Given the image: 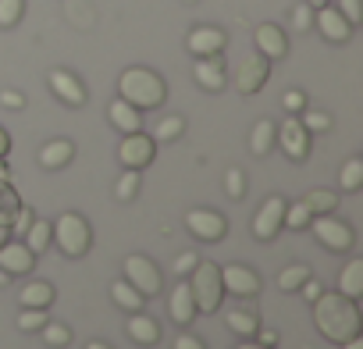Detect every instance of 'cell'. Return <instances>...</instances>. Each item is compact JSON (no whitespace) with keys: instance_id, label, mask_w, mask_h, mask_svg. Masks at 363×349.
Segmentation results:
<instances>
[{"instance_id":"6da1fadb","label":"cell","mask_w":363,"mask_h":349,"mask_svg":"<svg viewBox=\"0 0 363 349\" xmlns=\"http://www.w3.org/2000/svg\"><path fill=\"white\" fill-rule=\"evenodd\" d=\"M313 324L335 345H342L345 338H352V335L363 331V317H359L356 299H349L342 292H320L313 299Z\"/></svg>"},{"instance_id":"7a4b0ae2","label":"cell","mask_w":363,"mask_h":349,"mask_svg":"<svg viewBox=\"0 0 363 349\" xmlns=\"http://www.w3.org/2000/svg\"><path fill=\"white\" fill-rule=\"evenodd\" d=\"M118 96L128 100L135 111H153L167 100V82L153 72V68H125L121 79H118Z\"/></svg>"},{"instance_id":"3957f363","label":"cell","mask_w":363,"mask_h":349,"mask_svg":"<svg viewBox=\"0 0 363 349\" xmlns=\"http://www.w3.org/2000/svg\"><path fill=\"white\" fill-rule=\"evenodd\" d=\"M50 239L57 243V250H61L65 257H86L89 246H93V228H89V221H86L82 214L65 211V214L54 221Z\"/></svg>"},{"instance_id":"277c9868","label":"cell","mask_w":363,"mask_h":349,"mask_svg":"<svg viewBox=\"0 0 363 349\" xmlns=\"http://www.w3.org/2000/svg\"><path fill=\"white\" fill-rule=\"evenodd\" d=\"M186 278H193L189 289H193V299H196V310H200V314H214V310H221L225 285H221V267H218V264H211V260H196V267H193Z\"/></svg>"},{"instance_id":"5b68a950","label":"cell","mask_w":363,"mask_h":349,"mask_svg":"<svg viewBox=\"0 0 363 349\" xmlns=\"http://www.w3.org/2000/svg\"><path fill=\"white\" fill-rule=\"evenodd\" d=\"M310 232H313V239H317L328 253H349L352 243H356L352 228H349L345 221H338L335 214H313V218H310Z\"/></svg>"},{"instance_id":"8992f818","label":"cell","mask_w":363,"mask_h":349,"mask_svg":"<svg viewBox=\"0 0 363 349\" xmlns=\"http://www.w3.org/2000/svg\"><path fill=\"white\" fill-rule=\"evenodd\" d=\"M125 282H128L143 299H150V296H157V292L164 289V278H160L157 264H153L150 257H139V253L125 257Z\"/></svg>"},{"instance_id":"52a82bcc","label":"cell","mask_w":363,"mask_h":349,"mask_svg":"<svg viewBox=\"0 0 363 349\" xmlns=\"http://www.w3.org/2000/svg\"><path fill=\"white\" fill-rule=\"evenodd\" d=\"M153 157H157V139L146 135L143 128H139V132H128V135L121 139V146H118V160H121L125 167H132V171L150 167Z\"/></svg>"},{"instance_id":"ba28073f","label":"cell","mask_w":363,"mask_h":349,"mask_svg":"<svg viewBox=\"0 0 363 349\" xmlns=\"http://www.w3.org/2000/svg\"><path fill=\"white\" fill-rule=\"evenodd\" d=\"M267 79H271V61H267L264 54H250V57H242L239 68H235V89H239L242 96L260 93V89L267 86Z\"/></svg>"},{"instance_id":"9c48e42d","label":"cell","mask_w":363,"mask_h":349,"mask_svg":"<svg viewBox=\"0 0 363 349\" xmlns=\"http://www.w3.org/2000/svg\"><path fill=\"white\" fill-rule=\"evenodd\" d=\"M274 143H278L292 160H306V153H310V132L303 128L299 114H289L281 125H274Z\"/></svg>"},{"instance_id":"30bf717a","label":"cell","mask_w":363,"mask_h":349,"mask_svg":"<svg viewBox=\"0 0 363 349\" xmlns=\"http://www.w3.org/2000/svg\"><path fill=\"white\" fill-rule=\"evenodd\" d=\"M186 228H189L196 239H203V243H218V239L228 236V221H225V214L207 211V207L189 211V214H186Z\"/></svg>"},{"instance_id":"8fae6325","label":"cell","mask_w":363,"mask_h":349,"mask_svg":"<svg viewBox=\"0 0 363 349\" xmlns=\"http://www.w3.org/2000/svg\"><path fill=\"white\" fill-rule=\"evenodd\" d=\"M313 29H317L328 43H349V36H352V26L342 18V11H338L335 4H324V8L313 11Z\"/></svg>"},{"instance_id":"7c38bea8","label":"cell","mask_w":363,"mask_h":349,"mask_svg":"<svg viewBox=\"0 0 363 349\" xmlns=\"http://www.w3.org/2000/svg\"><path fill=\"white\" fill-rule=\"evenodd\" d=\"M225 47H228V33L218 29V26H196L186 36V50L193 57H211V54H221Z\"/></svg>"},{"instance_id":"4fadbf2b","label":"cell","mask_w":363,"mask_h":349,"mask_svg":"<svg viewBox=\"0 0 363 349\" xmlns=\"http://www.w3.org/2000/svg\"><path fill=\"white\" fill-rule=\"evenodd\" d=\"M281 218H285V200H281V196H267L264 207H260L257 218H253V236H257L260 243H271V239L281 232Z\"/></svg>"},{"instance_id":"5bb4252c","label":"cell","mask_w":363,"mask_h":349,"mask_svg":"<svg viewBox=\"0 0 363 349\" xmlns=\"http://www.w3.org/2000/svg\"><path fill=\"white\" fill-rule=\"evenodd\" d=\"M47 82H50L54 96H57L61 104H68V107H82V104H86V96H89V93H86V86H82V79H79V75H72L68 68H54Z\"/></svg>"},{"instance_id":"9a60e30c","label":"cell","mask_w":363,"mask_h":349,"mask_svg":"<svg viewBox=\"0 0 363 349\" xmlns=\"http://www.w3.org/2000/svg\"><path fill=\"white\" fill-rule=\"evenodd\" d=\"M221 285H225V292L242 296V299L260 292V278H257V271L246 267V264H225V267H221Z\"/></svg>"},{"instance_id":"2e32d148","label":"cell","mask_w":363,"mask_h":349,"mask_svg":"<svg viewBox=\"0 0 363 349\" xmlns=\"http://www.w3.org/2000/svg\"><path fill=\"white\" fill-rule=\"evenodd\" d=\"M33 267H36V253L22 239H8L0 246V271H8L15 278V275H29Z\"/></svg>"},{"instance_id":"e0dca14e","label":"cell","mask_w":363,"mask_h":349,"mask_svg":"<svg viewBox=\"0 0 363 349\" xmlns=\"http://www.w3.org/2000/svg\"><path fill=\"white\" fill-rule=\"evenodd\" d=\"M253 40H257V54H264L267 61H281V57L289 54V36H285V29H278L274 22L257 26Z\"/></svg>"},{"instance_id":"ac0fdd59","label":"cell","mask_w":363,"mask_h":349,"mask_svg":"<svg viewBox=\"0 0 363 349\" xmlns=\"http://www.w3.org/2000/svg\"><path fill=\"white\" fill-rule=\"evenodd\" d=\"M193 79L207 89V93H221L225 89V57L221 54H211V57H196L193 65Z\"/></svg>"},{"instance_id":"d6986e66","label":"cell","mask_w":363,"mask_h":349,"mask_svg":"<svg viewBox=\"0 0 363 349\" xmlns=\"http://www.w3.org/2000/svg\"><path fill=\"white\" fill-rule=\"evenodd\" d=\"M167 310H171V321H174L178 328H189V324H193V317H196L200 310H196V299H193V289H189V282H178V285L171 289Z\"/></svg>"},{"instance_id":"ffe728a7","label":"cell","mask_w":363,"mask_h":349,"mask_svg":"<svg viewBox=\"0 0 363 349\" xmlns=\"http://www.w3.org/2000/svg\"><path fill=\"white\" fill-rule=\"evenodd\" d=\"M107 118H111V125H114L121 135H128V132H139V128H143V114H139L128 100H121V96L107 104Z\"/></svg>"},{"instance_id":"44dd1931","label":"cell","mask_w":363,"mask_h":349,"mask_svg":"<svg viewBox=\"0 0 363 349\" xmlns=\"http://www.w3.org/2000/svg\"><path fill=\"white\" fill-rule=\"evenodd\" d=\"M72 157H75L72 139H50V143L40 150V164H43L47 171H61L65 164H72Z\"/></svg>"},{"instance_id":"7402d4cb","label":"cell","mask_w":363,"mask_h":349,"mask_svg":"<svg viewBox=\"0 0 363 349\" xmlns=\"http://www.w3.org/2000/svg\"><path fill=\"white\" fill-rule=\"evenodd\" d=\"M128 338H132V342H139V345H157L160 328H157V321H153V317H146L143 310H135V314L128 317Z\"/></svg>"},{"instance_id":"603a6c76","label":"cell","mask_w":363,"mask_h":349,"mask_svg":"<svg viewBox=\"0 0 363 349\" xmlns=\"http://www.w3.org/2000/svg\"><path fill=\"white\" fill-rule=\"evenodd\" d=\"M338 292L349 296V299L363 296V260H349L345 264V271L338 275Z\"/></svg>"},{"instance_id":"cb8c5ba5","label":"cell","mask_w":363,"mask_h":349,"mask_svg":"<svg viewBox=\"0 0 363 349\" xmlns=\"http://www.w3.org/2000/svg\"><path fill=\"white\" fill-rule=\"evenodd\" d=\"M54 285L50 282H29V285H22V292H18V306H50L54 303Z\"/></svg>"},{"instance_id":"d4e9b609","label":"cell","mask_w":363,"mask_h":349,"mask_svg":"<svg viewBox=\"0 0 363 349\" xmlns=\"http://www.w3.org/2000/svg\"><path fill=\"white\" fill-rule=\"evenodd\" d=\"M271 146H274V121H271V118H260V121L253 125V132H250V150H253L257 157H267Z\"/></svg>"},{"instance_id":"484cf974","label":"cell","mask_w":363,"mask_h":349,"mask_svg":"<svg viewBox=\"0 0 363 349\" xmlns=\"http://www.w3.org/2000/svg\"><path fill=\"white\" fill-rule=\"evenodd\" d=\"M111 299H114V306H121L125 314H135V310H143V303H146L125 278H118V282L111 285Z\"/></svg>"},{"instance_id":"4316f807","label":"cell","mask_w":363,"mask_h":349,"mask_svg":"<svg viewBox=\"0 0 363 349\" xmlns=\"http://www.w3.org/2000/svg\"><path fill=\"white\" fill-rule=\"evenodd\" d=\"M225 324H228L235 335L253 338V335H257V328H260V317H257L253 310H225Z\"/></svg>"},{"instance_id":"83f0119b","label":"cell","mask_w":363,"mask_h":349,"mask_svg":"<svg viewBox=\"0 0 363 349\" xmlns=\"http://www.w3.org/2000/svg\"><path fill=\"white\" fill-rule=\"evenodd\" d=\"M303 204H306L310 214H335L338 211V193H331V189H310L303 196Z\"/></svg>"},{"instance_id":"f1b7e54d","label":"cell","mask_w":363,"mask_h":349,"mask_svg":"<svg viewBox=\"0 0 363 349\" xmlns=\"http://www.w3.org/2000/svg\"><path fill=\"white\" fill-rule=\"evenodd\" d=\"M310 275H313V271H310L306 264H289V267L278 271V289H281V292H299V285H303Z\"/></svg>"},{"instance_id":"f546056e","label":"cell","mask_w":363,"mask_h":349,"mask_svg":"<svg viewBox=\"0 0 363 349\" xmlns=\"http://www.w3.org/2000/svg\"><path fill=\"white\" fill-rule=\"evenodd\" d=\"M338 186H342V193H356L363 186V160L359 157H349L345 160V167L338 174Z\"/></svg>"},{"instance_id":"4dcf8cb0","label":"cell","mask_w":363,"mask_h":349,"mask_svg":"<svg viewBox=\"0 0 363 349\" xmlns=\"http://www.w3.org/2000/svg\"><path fill=\"white\" fill-rule=\"evenodd\" d=\"M22 243H26V246L40 257V253L50 246V221H33V225H29V232L22 236Z\"/></svg>"},{"instance_id":"1f68e13d","label":"cell","mask_w":363,"mask_h":349,"mask_svg":"<svg viewBox=\"0 0 363 349\" xmlns=\"http://www.w3.org/2000/svg\"><path fill=\"white\" fill-rule=\"evenodd\" d=\"M182 132H186V121H182L178 114H167V118H160V121L153 125V139H157V143H174Z\"/></svg>"},{"instance_id":"d6a6232c","label":"cell","mask_w":363,"mask_h":349,"mask_svg":"<svg viewBox=\"0 0 363 349\" xmlns=\"http://www.w3.org/2000/svg\"><path fill=\"white\" fill-rule=\"evenodd\" d=\"M139 186H143L139 171L125 167V171H121V179H118V186H114V196H118L121 204H128V200H135V196H139Z\"/></svg>"},{"instance_id":"836d02e7","label":"cell","mask_w":363,"mask_h":349,"mask_svg":"<svg viewBox=\"0 0 363 349\" xmlns=\"http://www.w3.org/2000/svg\"><path fill=\"white\" fill-rule=\"evenodd\" d=\"M47 321H50L47 306H22V310H18V317H15V324H18L22 331H40Z\"/></svg>"},{"instance_id":"e575fe53","label":"cell","mask_w":363,"mask_h":349,"mask_svg":"<svg viewBox=\"0 0 363 349\" xmlns=\"http://www.w3.org/2000/svg\"><path fill=\"white\" fill-rule=\"evenodd\" d=\"M310 218H313V214L306 211V204H303V200H299V204H292V207L285 204V218H281V228H292V232H303V228L310 225Z\"/></svg>"},{"instance_id":"d590c367","label":"cell","mask_w":363,"mask_h":349,"mask_svg":"<svg viewBox=\"0 0 363 349\" xmlns=\"http://www.w3.org/2000/svg\"><path fill=\"white\" fill-rule=\"evenodd\" d=\"M26 15V0H0V29H15Z\"/></svg>"},{"instance_id":"8d00e7d4","label":"cell","mask_w":363,"mask_h":349,"mask_svg":"<svg viewBox=\"0 0 363 349\" xmlns=\"http://www.w3.org/2000/svg\"><path fill=\"white\" fill-rule=\"evenodd\" d=\"M40 331H43V342H47V345H54V349H65V345L72 342V331H68L65 324H57V321H47Z\"/></svg>"},{"instance_id":"74e56055","label":"cell","mask_w":363,"mask_h":349,"mask_svg":"<svg viewBox=\"0 0 363 349\" xmlns=\"http://www.w3.org/2000/svg\"><path fill=\"white\" fill-rule=\"evenodd\" d=\"M299 121H303V128L313 135V132H328L331 128V118L324 114V111H310V107H303L299 111Z\"/></svg>"},{"instance_id":"f35d334b","label":"cell","mask_w":363,"mask_h":349,"mask_svg":"<svg viewBox=\"0 0 363 349\" xmlns=\"http://www.w3.org/2000/svg\"><path fill=\"white\" fill-rule=\"evenodd\" d=\"M225 193H228L232 200H242V196H246V174H242V167H232V171L225 174Z\"/></svg>"},{"instance_id":"ab89813d","label":"cell","mask_w":363,"mask_h":349,"mask_svg":"<svg viewBox=\"0 0 363 349\" xmlns=\"http://www.w3.org/2000/svg\"><path fill=\"white\" fill-rule=\"evenodd\" d=\"M292 29H299V33L313 29V8L306 4V0H303V4H296V8H292Z\"/></svg>"},{"instance_id":"60d3db41","label":"cell","mask_w":363,"mask_h":349,"mask_svg":"<svg viewBox=\"0 0 363 349\" xmlns=\"http://www.w3.org/2000/svg\"><path fill=\"white\" fill-rule=\"evenodd\" d=\"M331 4L342 11V18H345L352 29L359 26V0H331Z\"/></svg>"},{"instance_id":"b9f144b4","label":"cell","mask_w":363,"mask_h":349,"mask_svg":"<svg viewBox=\"0 0 363 349\" xmlns=\"http://www.w3.org/2000/svg\"><path fill=\"white\" fill-rule=\"evenodd\" d=\"M281 107H285L289 114H299V111L306 107V93H299V89H289V93L281 96Z\"/></svg>"},{"instance_id":"7bdbcfd3","label":"cell","mask_w":363,"mask_h":349,"mask_svg":"<svg viewBox=\"0 0 363 349\" xmlns=\"http://www.w3.org/2000/svg\"><path fill=\"white\" fill-rule=\"evenodd\" d=\"M196 260H200V257H196V250H186V253H182V257L174 260V275H182V278H186V275L196 267Z\"/></svg>"},{"instance_id":"ee69618b","label":"cell","mask_w":363,"mask_h":349,"mask_svg":"<svg viewBox=\"0 0 363 349\" xmlns=\"http://www.w3.org/2000/svg\"><path fill=\"white\" fill-rule=\"evenodd\" d=\"M0 104L11 107V111H18V107H26V96H22L18 89H4V93H0Z\"/></svg>"},{"instance_id":"f6af8a7d","label":"cell","mask_w":363,"mask_h":349,"mask_svg":"<svg viewBox=\"0 0 363 349\" xmlns=\"http://www.w3.org/2000/svg\"><path fill=\"white\" fill-rule=\"evenodd\" d=\"M253 338H257L260 345H271V349L278 345V331H274V328H257V335H253Z\"/></svg>"},{"instance_id":"bcb514c9","label":"cell","mask_w":363,"mask_h":349,"mask_svg":"<svg viewBox=\"0 0 363 349\" xmlns=\"http://www.w3.org/2000/svg\"><path fill=\"white\" fill-rule=\"evenodd\" d=\"M174 349H207V345H203L196 335H178V338H174Z\"/></svg>"},{"instance_id":"7dc6e473","label":"cell","mask_w":363,"mask_h":349,"mask_svg":"<svg viewBox=\"0 0 363 349\" xmlns=\"http://www.w3.org/2000/svg\"><path fill=\"white\" fill-rule=\"evenodd\" d=\"M299 292H303V296H306V299H310V303H313V299H317V296H320V292H324V289H320V285H317V282H313V275H310V278H306V282H303V285H299Z\"/></svg>"},{"instance_id":"c3c4849f","label":"cell","mask_w":363,"mask_h":349,"mask_svg":"<svg viewBox=\"0 0 363 349\" xmlns=\"http://www.w3.org/2000/svg\"><path fill=\"white\" fill-rule=\"evenodd\" d=\"M11 153V135L4 132V125H0V157H8Z\"/></svg>"},{"instance_id":"681fc988","label":"cell","mask_w":363,"mask_h":349,"mask_svg":"<svg viewBox=\"0 0 363 349\" xmlns=\"http://www.w3.org/2000/svg\"><path fill=\"white\" fill-rule=\"evenodd\" d=\"M342 349H363V335H352V338H345V342H342Z\"/></svg>"},{"instance_id":"f907efd6","label":"cell","mask_w":363,"mask_h":349,"mask_svg":"<svg viewBox=\"0 0 363 349\" xmlns=\"http://www.w3.org/2000/svg\"><path fill=\"white\" fill-rule=\"evenodd\" d=\"M235 349H271V345H260L257 338H250V342H242V345H235Z\"/></svg>"},{"instance_id":"816d5d0a","label":"cell","mask_w":363,"mask_h":349,"mask_svg":"<svg viewBox=\"0 0 363 349\" xmlns=\"http://www.w3.org/2000/svg\"><path fill=\"white\" fill-rule=\"evenodd\" d=\"M0 182H11V174H8V164H4V157H0Z\"/></svg>"},{"instance_id":"f5cc1de1","label":"cell","mask_w":363,"mask_h":349,"mask_svg":"<svg viewBox=\"0 0 363 349\" xmlns=\"http://www.w3.org/2000/svg\"><path fill=\"white\" fill-rule=\"evenodd\" d=\"M8 239H11V232H8V225H0V246H4Z\"/></svg>"},{"instance_id":"db71d44e","label":"cell","mask_w":363,"mask_h":349,"mask_svg":"<svg viewBox=\"0 0 363 349\" xmlns=\"http://www.w3.org/2000/svg\"><path fill=\"white\" fill-rule=\"evenodd\" d=\"M306 4H310V8L317 11V8H324V4H331V0H306Z\"/></svg>"},{"instance_id":"11a10c76","label":"cell","mask_w":363,"mask_h":349,"mask_svg":"<svg viewBox=\"0 0 363 349\" xmlns=\"http://www.w3.org/2000/svg\"><path fill=\"white\" fill-rule=\"evenodd\" d=\"M86 349H111V345H107V342H89Z\"/></svg>"},{"instance_id":"9f6ffc18","label":"cell","mask_w":363,"mask_h":349,"mask_svg":"<svg viewBox=\"0 0 363 349\" xmlns=\"http://www.w3.org/2000/svg\"><path fill=\"white\" fill-rule=\"evenodd\" d=\"M8 282H11V275H8V271H0V289H4Z\"/></svg>"},{"instance_id":"6f0895ef","label":"cell","mask_w":363,"mask_h":349,"mask_svg":"<svg viewBox=\"0 0 363 349\" xmlns=\"http://www.w3.org/2000/svg\"><path fill=\"white\" fill-rule=\"evenodd\" d=\"M186 4H196V0H186Z\"/></svg>"}]
</instances>
